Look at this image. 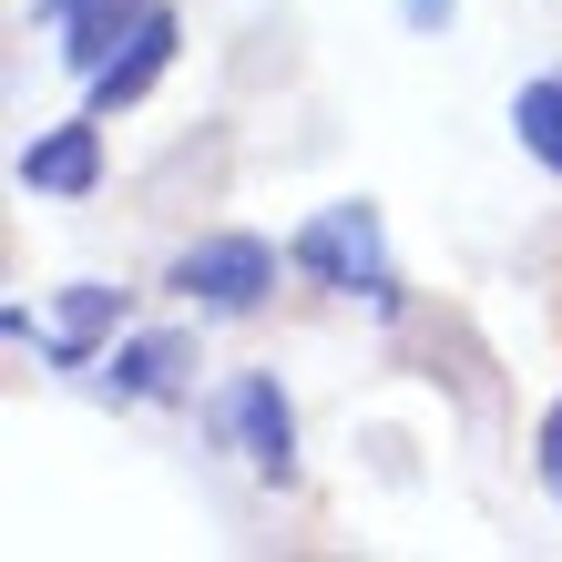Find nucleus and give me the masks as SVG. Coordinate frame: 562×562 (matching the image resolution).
<instances>
[{"label": "nucleus", "instance_id": "obj_1", "mask_svg": "<svg viewBox=\"0 0 562 562\" xmlns=\"http://www.w3.org/2000/svg\"><path fill=\"white\" fill-rule=\"evenodd\" d=\"M296 267L338 296H369V307H400V277H389V246H379V215L369 205H317L296 225Z\"/></svg>", "mask_w": 562, "mask_h": 562}, {"label": "nucleus", "instance_id": "obj_3", "mask_svg": "<svg viewBox=\"0 0 562 562\" xmlns=\"http://www.w3.org/2000/svg\"><path fill=\"white\" fill-rule=\"evenodd\" d=\"M215 440L236 450L256 481H296V409H286V389L267 369H246V379L215 389Z\"/></svg>", "mask_w": 562, "mask_h": 562}, {"label": "nucleus", "instance_id": "obj_11", "mask_svg": "<svg viewBox=\"0 0 562 562\" xmlns=\"http://www.w3.org/2000/svg\"><path fill=\"white\" fill-rule=\"evenodd\" d=\"M409 21H419V31H440V21H450V0H409Z\"/></svg>", "mask_w": 562, "mask_h": 562}, {"label": "nucleus", "instance_id": "obj_6", "mask_svg": "<svg viewBox=\"0 0 562 562\" xmlns=\"http://www.w3.org/2000/svg\"><path fill=\"white\" fill-rule=\"evenodd\" d=\"M144 11H154V0H52L61 61H72V72H103V61L123 52V31H134Z\"/></svg>", "mask_w": 562, "mask_h": 562}, {"label": "nucleus", "instance_id": "obj_2", "mask_svg": "<svg viewBox=\"0 0 562 562\" xmlns=\"http://www.w3.org/2000/svg\"><path fill=\"white\" fill-rule=\"evenodd\" d=\"M164 286H175L184 307H205V317H246V307H267V286H277V246L267 236H194L175 267H164Z\"/></svg>", "mask_w": 562, "mask_h": 562}, {"label": "nucleus", "instance_id": "obj_8", "mask_svg": "<svg viewBox=\"0 0 562 562\" xmlns=\"http://www.w3.org/2000/svg\"><path fill=\"white\" fill-rule=\"evenodd\" d=\"M113 327H123V286H61V307H52V369H82V358L92 348H103L113 338Z\"/></svg>", "mask_w": 562, "mask_h": 562}, {"label": "nucleus", "instance_id": "obj_10", "mask_svg": "<svg viewBox=\"0 0 562 562\" xmlns=\"http://www.w3.org/2000/svg\"><path fill=\"white\" fill-rule=\"evenodd\" d=\"M532 460H542V491L562 502V400L542 409V429H532Z\"/></svg>", "mask_w": 562, "mask_h": 562}, {"label": "nucleus", "instance_id": "obj_5", "mask_svg": "<svg viewBox=\"0 0 562 562\" xmlns=\"http://www.w3.org/2000/svg\"><path fill=\"white\" fill-rule=\"evenodd\" d=\"M164 61H175V21H164V11H144L134 31H123V52L103 61V72H92V113H123V103H144Z\"/></svg>", "mask_w": 562, "mask_h": 562}, {"label": "nucleus", "instance_id": "obj_7", "mask_svg": "<svg viewBox=\"0 0 562 562\" xmlns=\"http://www.w3.org/2000/svg\"><path fill=\"white\" fill-rule=\"evenodd\" d=\"M184 369H194V338H184V327H164V338L113 348L103 389H113V400H175V389H184Z\"/></svg>", "mask_w": 562, "mask_h": 562}, {"label": "nucleus", "instance_id": "obj_9", "mask_svg": "<svg viewBox=\"0 0 562 562\" xmlns=\"http://www.w3.org/2000/svg\"><path fill=\"white\" fill-rule=\"evenodd\" d=\"M512 134H521V154H532L542 175H562V72L512 92Z\"/></svg>", "mask_w": 562, "mask_h": 562}, {"label": "nucleus", "instance_id": "obj_4", "mask_svg": "<svg viewBox=\"0 0 562 562\" xmlns=\"http://www.w3.org/2000/svg\"><path fill=\"white\" fill-rule=\"evenodd\" d=\"M21 184L31 194H92L103 184V123H52L42 144H21Z\"/></svg>", "mask_w": 562, "mask_h": 562}]
</instances>
